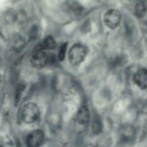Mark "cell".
<instances>
[{
  "instance_id": "cell-5",
  "label": "cell",
  "mask_w": 147,
  "mask_h": 147,
  "mask_svg": "<svg viewBox=\"0 0 147 147\" xmlns=\"http://www.w3.org/2000/svg\"><path fill=\"white\" fill-rule=\"evenodd\" d=\"M44 133L41 130H35L28 135L27 144L30 147L39 146L43 142Z\"/></svg>"
},
{
  "instance_id": "cell-8",
  "label": "cell",
  "mask_w": 147,
  "mask_h": 147,
  "mask_svg": "<svg viewBox=\"0 0 147 147\" xmlns=\"http://www.w3.org/2000/svg\"><path fill=\"white\" fill-rule=\"evenodd\" d=\"M56 42L52 37H46L45 40L42 42L40 47V50H53L55 48Z\"/></svg>"
},
{
  "instance_id": "cell-6",
  "label": "cell",
  "mask_w": 147,
  "mask_h": 147,
  "mask_svg": "<svg viewBox=\"0 0 147 147\" xmlns=\"http://www.w3.org/2000/svg\"><path fill=\"white\" fill-rule=\"evenodd\" d=\"M135 83L139 86L140 88H147V70L146 69H141L138 70L134 77Z\"/></svg>"
},
{
  "instance_id": "cell-7",
  "label": "cell",
  "mask_w": 147,
  "mask_h": 147,
  "mask_svg": "<svg viewBox=\"0 0 147 147\" xmlns=\"http://www.w3.org/2000/svg\"><path fill=\"white\" fill-rule=\"evenodd\" d=\"M77 121L80 125H86L89 122L90 114L89 111L86 106H82L78 111L77 114Z\"/></svg>"
},
{
  "instance_id": "cell-3",
  "label": "cell",
  "mask_w": 147,
  "mask_h": 147,
  "mask_svg": "<svg viewBox=\"0 0 147 147\" xmlns=\"http://www.w3.org/2000/svg\"><path fill=\"white\" fill-rule=\"evenodd\" d=\"M121 15L120 11L116 9H110L105 14L104 22L108 27L114 29L120 24Z\"/></svg>"
},
{
  "instance_id": "cell-9",
  "label": "cell",
  "mask_w": 147,
  "mask_h": 147,
  "mask_svg": "<svg viewBox=\"0 0 147 147\" xmlns=\"http://www.w3.org/2000/svg\"><path fill=\"white\" fill-rule=\"evenodd\" d=\"M146 11V5L143 2H139L135 7V14L138 17H142Z\"/></svg>"
},
{
  "instance_id": "cell-10",
  "label": "cell",
  "mask_w": 147,
  "mask_h": 147,
  "mask_svg": "<svg viewBox=\"0 0 147 147\" xmlns=\"http://www.w3.org/2000/svg\"><path fill=\"white\" fill-rule=\"evenodd\" d=\"M93 131L95 134H99L102 130V124L100 121L98 119H95L93 122Z\"/></svg>"
},
{
  "instance_id": "cell-11",
  "label": "cell",
  "mask_w": 147,
  "mask_h": 147,
  "mask_svg": "<svg viewBox=\"0 0 147 147\" xmlns=\"http://www.w3.org/2000/svg\"><path fill=\"white\" fill-rule=\"evenodd\" d=\"M66 51H67V43H65L60 47V50L58 53V60L60 61H63L65 56Z\"/></svg>"
},
{
  "instance_id": "cell-4",
  "label": "cell",
  "mask_w": 147,
  "mask_h": 147,
  "mask_svg": "<svg viewBox=\"0 0 147 147\" xmlns=\"http://www.w3.org/2000/svg\"><path fill=\"white\" fill-rule=\"evenodd\" d=\"M49 58L47 53L42 50H38L32 55L31 65L34 68L40 69L44 67L48 62Z\"/></svg>"
},
{
  "instance_id": "cell-2",
  "label": "cell",
  "mask_w": 147,
  "mask_h": 147,
  "mask_svg": "<svg viewBox=\"0 0 147 147\" xmlns=\"http://www.w3.org/2000/svg\"><path fill=\"white\" fill-rule=\"evenodd\" d=\"M40 117L38 106L33 103L24 105L22 110V118L27 123H34Z\"/></svg>"
},
{
  "instance_id": "cell-1",
  "label": "cell",
  "mask_w": 147,
  "mask_h": 147,
  "mask_svg": "<svg viewBox=\"0 0 147 147\" xmlns=\"http://www.w3.org/2000/svg\"><path fill=\"white\" fill-rule=\"evenodd\" d=\"M86 56V47L80 44H76L70 48L68 53L70 63L73 65H78L84 60Z\"/></svg>"
}]
</instances>
